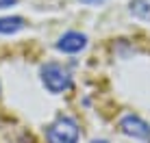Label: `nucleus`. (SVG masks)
<instances>
[{"instance_id":"nucleus-1","label":"nucleus","mask_w":150,"mask_h":143,"mask_svg":"<svg viewBox=\"0 0 150 143\" xmlns=\"http://www.w3.org/2000/svg\"><path fill=\"white\" fill-rule=\"evenodd\" d=\"M41 83L46 85L50 93H63L72 87V76L59 63H48L41 67Z\"/></svg>"},{"instance_id":"nucleus-2","label":"nucleus","mask_w":150,"mask_h":143,"mask_svg":"<svg viewBox=\"0 0 150 143\" xmlns=\"http://www.w3.org/2000/svg\"><path fill=\"white\" fill-rule=\"evenodd\" d=\"M46 139L48 143H76L79 141V124L72 117H59L54 124L48 126Z\"/></svg>"},{"instance_id":"nucleus-3","label":"nucleus","mask_w":150,"mask_h":143,"mask_svg":"<svg viewBox=\"0 0 150 143\" xmlns=\"http://www.w3.org/2000/svg\"><path fill=\"white\" fill-rule=\"evenodd\" d=\"M120 130L126 137H133V139L150 141V124H146L137 115H124L120 119Z\"/></svg>"},{"instance_id":"nucleus-4","label":"nucleus","mask_w":150,"mask_h":143,"mask_svg":"<svg viewBox=\"0 0 150 143\" xmlns=\"http://www.w3.org/2000/svg\"><path fill=\"white\" fill-rule=\"evenodd\" d=\"M85 46H87L85 35L70 30V33H65L63 37L57 41V50H61V52H65V54H76V52H81Z\"/></svg>"},{"instance_id":"nucleus-5","label":"nucleus","mask_w":150,"mask_h":143,"mask_svg":"<svg viewBox=\"0 0 150 143\" xmlns=\"http://www.w3.org/2000/svg\"><path fill=\"white\" fill-rule=\"evenodd\" d=\"M24 28V20L13 15V18H0V35H13Z\"/></svg>"},{"instance_id":"nucleus-6","label":"nucleus","mask_w":150,"mask_h":143,"mask_svg":"<svg viewBox=\"0 0 150 143\" xmlns=\"http://www.w3.org/2000/svg\"><path fill=\"white\" fill-rule=\"evenodd\" d=\"M131 11L133 13H137V15H150V7L144 0H133V4H131Z\"/></svg>"},{"instance_id":"nucleus-7","label":"nucleus","mask_w":150,"mask_h":143,"mask_svg":"<svg viewBox=\"0 0 150 143\" xmlns=\"http://www.w3.org/2000/svg\"><path fill=\"white\" fill-rule=\"evenodd\" d=\"M15 2H18V0H0V9H7V7H11Z\"/></svg>"},{"instance_id":"nucleus-8","label":"nucleus","mask_w":150,"mask_h":143,"mask_svg":"<svg viewBox=\"0 0 150 143\" xmlns=\"http://www.w3.org/2000/svg\"><path fill=\"white\" fill-rule=\"evenodd\" d=\"M91 143H109V141H105V139H96V141H91Z\"/></svg>"},{"instance_id":"nucleus-9","label":"nucleus","mask_w":150,"mask_h":143,"mask_svg":"<svg viewBox=\"0 0 150 143\" xmlns=\"http://www.w3.org/2000/svg\"><path fill=\"white\" fill-rule=\"evenodd\" d=\"M81 2H102V0H81Z\"/></svg>"}]
</instances>
